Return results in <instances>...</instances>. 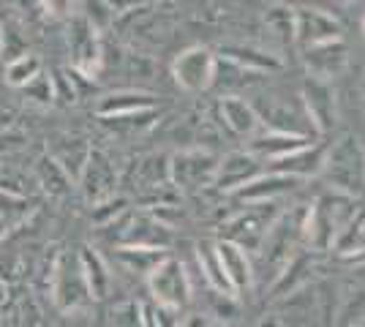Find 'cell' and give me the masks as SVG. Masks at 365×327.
<instances>
[{
  "mask_svg": "<svg viewBox=\"0 0 365 327\" xmlns=\"http://www.w3.org/2000/svg\"><path fill=\"white\" fill-rule=\"evenodd\" d=\"M351 194L344 191H327L322 194L317 204L308 210L305 216V234L308 240L319 251L330 249L335 243V237L341 234V229L346 227V221L351 218Z\"/></svg>",
  "mask_w": 365,
  "mask_h": 327,
  "instance_id": "obj_1",
  "label": "cell"
},
{
  "mask_svg": "<svg viewBox=\"0 0 365 327\" xmlns=\"http://www.w3.org/2000/svg\"><path fill=\"white\" fill-rule=\"evenodd\" d=\"M49 292H52V303H55L58 311H63V313L82 311V308H88L93 303L76 254L71 256V251H61V254L55 256V262H52V276H49Z\"/></svg>",
  "mask_w": 365,
  "mask_h": 327,
  "instance_id": "obj_2",
  "label": "cell"
},
{
  "mask_svg": "<svg viewBox=\"0 0 365 327\" xmlns=\"http://www.w3.org/2000/svg\"><path fill=\"white\" fill-rule=\"evenodd\" d=\"M322 170L327 172L335 191H344V194L360 191L365 186V156L357 140L344 137L335 147H330Z\"/></svg>",
  "mask_w": 365,
  "mask_h": 327,
  "instance_id": "obj_3",
  "label": "cell"
},
{
  "mask_svg": "<svg viewBox=\"0 0 365 327\" xmlns=\"http://www.w3.org/2000/svg\"><path fill=\"white\" fill-rule=\"evenodd\" d=\"M68 52H71V68L96 77L101 63H104V49H101V36L98 28H93V22L82 11L68 16Z\"/></svg>",
  "mask_w": 365,
  "mask_h": 327,
  "instance_id": "obj_4",
  "label": "cell"
},
{
  "mask_svg": "<svg viewBox=\"0 0 365 327\" xmlns=\"http://www.w3.org/2000/svg\"><path fill=\"white\" fill-rule=\"evenodd\" d=\"M148 284H150L155 303L164 306V308L180 311L182 306L188 303V297H191V281H188L185 267H182L180 259H175L169 254L150 270Z\"/></svg>",
  "mask_w": 365,
  "mask_h": 327,
  "instance_id": "obj_5",
  "label": "cell"
},
{
  "mask_svg": "<svg viewBox=\"0 0 365 327\" xmlns=\"http://www.w3.org/2000/svg\"><path fill=\"white\" fill-rule=\"evenodd\" d=\"M215 167L218 161L207 150H180L169 158V183H175L182 191H197L213 183Z\"/></svg>",
  "mask_w": 365,
  "mask_h": 327,
  "instance_id": "obj_6",
  "label": "cell"
},
{
  "mask_svg": "<svg viewBox=\"0 0 365 327\" xmlns=\"http://www.w3.org/2000/svg\"><path fill=\"white\" fill-rule=\"evenodd\" d=\"M172 77L188 93H202L215 82V55L205 47L180 52L172 63Z\"/></svg>",
  "mask_w": 365,
  "mask_h": 327,
  "instance_id": "obj_7",
  "label": "cell"
},
{
  "mask_svg": "<svg viewBox=\"0 0 365 327\" xmlns=\"http://www.w3.org/2000/svg\"><path fill=\"white\" fill-rule=\"evenodd\" d=\"M79 188L85 194L88 202H101V199H109L115 197V186H118V172H115V164L109 161V156L98 147H91V156L82 167V175H79Z\"/></svg>",
  "mask_w": 365,
  "mask_h": 327,
  "instance_id": "obj_8",
  "label": "cell"
},
{
  "mask_svg": "<svg viewBox=\"0 0 365 327\" xmlns=\"http://www.w3.org/2000/svg\"><path fill=\"white\" fill-rule=\"evenodd\" d=\"M333 38H341V25L330 14H324L319 9H300L294 14V41L303 49L333 41Z\"/></svg>",
  "mask_w": 365,
  "mask_h": 327,
  "instance_id": "obj_9",
  "label": "cell"
},
{
  "mask_svg": "<svg viewBox=\"0 0 365 327\" xmlns=\"http://www.w3.org/2000/svg\"><path fill=\"white\" fill-rule=\"evenodd\" d=\"M254 177H259L257 156H251V153H229L215 167L213 186H218L221 191H237L245 183H251Z\"/></svg>",
  "mask_w": 365,
  "mask_h": 327,
  "instance_id": "obj_10",
  "label": "cell"
},
{
  "mask_svg": "<svg viewBox=\"0 0 365 327\" xmlns=\"http://www.w3.org/2000/svg\"><path fill=\"white\" fill-rule=\"evenodd\" d=\"M303 98H305V107H308V115L314 118L317 131L327 134L330 125L335 123V101L327 79H317V77L308 79L303 88Z\"/></svg>",
  "mask_w": 365,
  "mask_h": 327,
  "instance_id": "obj_11",
  "label": "cell"
},
{
  "mask_svg": "<svg viewBox=\"0 0 365 327\" xmlns=\"http://www.w3.org/2000/svg\"><path fill=\"white\" fill-rule=\"evenodd\" d=\"M305 63H308L311 77L333 79L346 66V47H344L341 38L324 41V44H317V47H308L305 49Z\"/></svg>",
  "mask_w": 365,
  "mask_h": 327,
  "instance_id": "obj_12",
  "label": "cell"
},
{
  "mask_svg": "<svg viewBox=\"0 0 365 327\" xmlns=\"http://www.w3.org/2000/svg\"><path fill=\"white\" fill-rule=\"evenodd\" d=\"M267 232H270V218L257 216V210H248L243 216L229 221L227 237H224V240H232V243H237V246L245 251H254L264 243Z\"/></svg>",
  "mask_w": 365,
  "mask_h": 327,
  "instance_id": "obj_13",
  "label": "cell"
},
{
  "mask_svg": "<svg viewBox=\"0 0 365 327\" xmlns=\"http://www.w3.org/2000/svg\"><path fill=\"white\" fill-rule=\"evenodd\" d=\"M215 254H218V262L224 267V276L232 284L235 295L248 289V284H251V262H248L245 249H240L232 240H218L215 243Z\"/></svg>",
  "mask_w": 365,
  "mask_h": 327,
  "instance_id": "obj_14",
  "label": "cell"
},
{
  "mask_svg": "<svg viewBox=\"0 0 365 327\" xmlns=\"http://www.w3.org/2000/svg\"><path fill=\"white\" fill-rule=\"evenodd\" d=\"M324 156H327V147H300L289 156L275 158L273 172L278 175H289V177H308V175H317L324 167Z\"/></svg>",
  "mask_w": 365,
  "mask_h": 327,
  "instance_id": "obj_15",
  "label": "cell"
},
{
  "mask_svg": "<svg viewBox=\"0 0 365 327\" xmlns=\"http://www.w3.org/2000/svg\"><path fill=\"white\" fill-rule=\"evenodd\" d=\"M76 259H79V267H82V276H85L91 297L93 300H104L109 295V284H112V276H109V267L104 262V256L96 249H91V246H85V249H79Z\"/></svg>",
  "mask_w": 365,
  "mask_h": 327,
  "instance_id": "obj_16",
  "label": "cell"
},
{
  "mask_svg": "<svg viewBox=\"0 0 365 327\" xmlns=\"http://www.w3.org/2000/svg\"><path fill=\"white\" fill-rule=\"evenodd\" d=\"M155 107V98L150 93H139V90H120V93H109L104 95L98 104H96V115L104 120V118H120V115H134L142 109Z\"/></svg>",
  "mask_w": 365,
  "mask_h": 327,
  "instance_id": "obj_17",
  "label": "cell"
},
{
  "mask_svg": "<svg viewBox=\"0 0 365 327\" xmlns=\"http://www.w3.org/2000/svg\"><path fill=\"white\" fill-rule=\"evenodd\" d=\"M46 153L55 158L63 170H66V175L76 183L79 175H82L85 161H88V156H91V145H88L85 140H79V137H61L58 145H52Z\"/></svg>",
  "mask_w": 365,
  "mask_h": 327,
  "instance_id": "obj_18",
  "label": "cell"
},
{
  "mask_svg": "<svg viewBox=\"0 0 365 327\" xmlns=\"http://www.w3.org/2000/svg\"><path fill=\"white\" fill-rule=\"evenodd\" d=\"M308 140L300 137V134H289V131H273V134H264L259 140L251 142V156L257 158H267V161H275V158H284L305 147Z\"/></svg>",
  "mask_w": 365,
  "mask_h": 327,
  "instance_id": "obj_19",
  "label": "cell"
},
{
  "mask_svg": "<svg viewBox=\"0 0 365 327\" xmlns=\"http://www.w3.org/2000/svg\"><path fill=\"white\" fill-rule=\"evenodd\" d=\"M221 118H224V123L229 125V131L237 134V137H251L259 125V118H257V112H254V107L245 104L243 98H237V95L221 98Z\"/></svg>",
  "mask_w": 365,
  "mask_h": 327,
  "instance_id": "obj_20",
  "label": "cell"
},
{
  "mask_svg": "<svg viewBox=\"0 0 365 327\" xmlns=\"http://www.w3.org/2000/svg\"><path fill=\"white\" fill-rule=\"evenodd\" d=\"M297 183V177H289V175H278V172H270L267 177H254L251 183H245L243 188H237V197L243 199H251V202H267L278 194H287L292 191Z\"/></svg>",
  "mask_w": 365,
  "mask_h": 327,
  "instance_id": "obj_21",
  "label": "cell"
},
{
  "mask_svg": "<svg viewBox=\"0 0 365 327\" xmlns=\"http://www.w3.org/2000/svg\"><path fill=\"white\" fill-rule=\"evenodd\" d=\"M167 256V249H148V246H118L115 259L118 265L139 273V276H150V270Z\"/></svg>",
  "mask_w": 365,
  "mask_h": 327,
  "instance_id": "obj_22",
  "label": "cell"
},
{
  "mask_svg": "<svg viewBox=\"0 0 365 327\" xmlns=\"http://www.w3.org/2000/svg\"><path fill=\"white\" fill-rule=\"evenodd\" d=\"M33 175H36V183L44 188L49 197H66L71 191V183H74L66 175V170L49 153H44V156L36 161V172Z\"/></svg>",
  "mask_w": 365,
  "mask_h": 327,
  "instance_id": "obj_23",
  "label": "cell"
},
{
  "mask_svg": "<svg viewBox=\"0 0 365 327\" xmlns=\"http://www.w3.org/2000/svg\"><path fill=\"white\" fill-rule=\"evenodd\" d=\"M197 256H199V267H202L205 279H207V284L213 286L215 292H221V295H227V297H235V289H232L229 279L224 276V267L218 262L215 243H202L197 251Z\"/></svg>",
  "mask_w": 365,
  "mask_h": 327,
  "instance_id": "obj_24",
  "label": "cell"
},
{
  "mask_svg": "<svg viewBox=\"0 0 365 327\" xmlns=\"http://www.w3.org/2000/svg\"><path fill=\"white\" fill-rule=\"evenodd\" d=\"M221 55H224L227 61L237 63L240 68H254V71H278V68H281V61H278V58H273V55H267V52L254 49V47H224Z\"/></svg>",
  "mask_w": 365,
  "mask_h": 327,
  "instance_id": "obj_25",
  "label": "cell"
},
{
  "mask_svg": "<svg viewBox=\"0 0 365 327\" xmlns=\"http://www.w3.org/2000/svg\"><path fill=\"white\" fill-rule=\"evenodd\" d=\"M44 71V63L38 55H33V52H22V55H16L9 61L6 66V82L11 85V88H25L33 77H38Z\"/></svg>",
  "mask_w": 365,
  "mask_h": 327,
  "instance_id": "obj_26",
  "label": "cell"
},
{
  "mask_svg": "<svg viewBox=\"0 0 365 327\" xmlns=\"http://www.w3.org/2000/svg\"><path fill=\"white\" fill-rule=\"evenodd\" d=\"M33 207H36V199H31V197H19V194L0 191V221L3 224L25 221L33 213Z\"/></svg>",
  "mask_w": 365,
  "mask_h": 327,
  "instance_id": "obj_27",
  "label": "cell"
},
{
  "mask_svg": "<svg viewBox=\"0 0 365 327\" xmlns=\"http://www.w3.org/2000/svg\"><path fill=\"white\" fill-rule=\"evenodd\" d=\"M25 98H31L38 107H52L55 104V85H52V71H41L38 77H33L25 88H19Z\"/></svg>",
  "mask_w": 365,
  "mask_h": 327,
  "instance_id": "obj_28",
  "label": "cell"
},
{
  "mask_svg": "<svg viewBox=\"0 0 365 327\" xmlns=\"http://www.w3.org/2000/svg\"><path fill=\"white\" fill-rule=\"evenodd\" d=\"M264 22L273 31L275 38H281L284 44L294 41V14L292 11H287V9H273V11H267Z\"/></svg>",
  "mask_w": 365,
  "mask_h": 327,
  "instance_id": "obj_29",
  "label": "cell"
},
{
  "mask_svg": "<svg viewBox=\"0 0 365 327\" xmlns=\"http://www.w3.org/2000/svg\"><path fill=\"white\" fill-rule=\"evenodd\" d=\"M52 85H55V104H63V107H71L79 98V90H76L74 79L68 74V68H58L52 71Z\"/></svg>",
  "mask_w": 365,
  "mask_h": 327,
  "instance_id": "obj_30",
  "label": "cell"
},
{
  "mask_svg": "<svg viewBox=\"0 0 365 327\" xmlns=\"http://www.w3.org/2000/svg\"><path fill=\"white\" fill-rule=\"evenodd\" d=\"M128 210V202L123 197H109V199H101V202L93 204V221L98 227H109L118 216H123Z\"/></svg>",
  "mask_w": 365,
  "mask_h": 327,
  "instance_id": "obj_31",
  "label": "cell"
},
{
  "mask_svg": "<svg viewBox=\"0 0 365 327\" xmlns=\"http://www.w3.org/2000/svg\"><path fill=\"white\" fill-rule=\"evenodd\" d=\"M85 9L88 11H82V14L88 16L93 22V28H107L109 22H112V16H115V6L107 3V0H85Z\"/></svg>",
  "mask_w": 365,
  "mask_h": 327,
  "instance_id": "obj_32",
  "label": "cell"
},
{
  "mask_svg": "<svg viewBox=\"0 0 365 327\" xmlns=\"http://www.w3.org/2000/svg\"><path fill=\"white\" fill-rule=\"evenodd\" d=\"M31 183H28V177L25 175H19L14 170H6L3 164H0V191H9V194H19V197H28L31 194Z\"/></svg>",
  "mask_w": 365,
  "mask_h": 327,
  "instance_id": "obj_33",
  "label": "cell"
},
{
  "mask_svg": "<svg viewBox=\"0 0 365 327\" xmlns=\"http://www.w3.org/2000/svg\"><path fill=\"white\" fill-rule=\"evenodd\" d=\"M38 9L55 19H68L76 14V0H38Z\"/></svg>",
  "mask_w": 365,
  "mask_h": 327,
  "instance_id": "obj_34",
  "label": "cell"
},
{
  "mask_svg": "<svg viewBox=\"0 0 365 327\" xmlns=\"http://www.w3.org/2000/svg\"><path fill=\"white\" fill-rule=\"evenodd\" d=\"M178 327H210L207 325V319L205 316H199V313H191V316H185Z\"/></svg>",
  "mask_w": 365,
  "mask_h": 327,
  "instance_id": "obj_35",
  "label": "cell"
},
{
  "mask_svg": "<svg viewBox=\"0 0 365 327\" xmlns=\"http://www.w3.org/2000/svg\"><path fill=\"white\" fill-rule=\"evenodd\" d=\"M6 300H9V281L0 273V306H6Z\"/></svg>",
  "mask_w": 365,
  "mask_h": 327,
  "instance_id": "obj_36",
  "label": "cell"
},
{
  "mask_svg": "<svg viewBox=\"0 0 365 327\" xmlns=\"http://www.w3.org/2000/svg\"><path fill=\"white\" fill-rule=\"evenodd\" d=\"M11 118H14L11 112H3V109H0V131H6V128H9V123H11Z\"/></svg>",
  "mask_w": 365,
  "mask_h": 327,
  "instance_id": "obj_37",
  "label": "cell"
},
{
  "mask_svg": "<svg viewBox=\"0 0 365 327\" xmlns=\"http://www.w3.org/2000/svg\"><path fill=\"white\" fill-rule=\"evenodd\" d=\"M3 49H6V28H3V22H0V55H3Z\"/></svg>",
  "mask_w": 365,
  "mask_h": 327,
  "instance_id": "obj_38",
  "label": "cell"
},
{
  "mask_svg": "<svg viewBox=\"0 0 365 327\" xmlns=\"http://www.w3.org/2000/svg\"><path fill=\"white\" fill-rule=\"evenodd\" d=\"M0 227H3V221H0Z\"/></svg>",
  "mask_w": 365,
  "mask_h": 327,
  "instance_id": "obj_39",
  "label": "cell"
},
{
  "mask_svg": "<svg viewBox=\"0 0 365 327\" xmlns=\"http://www.w3.org/2000/svg\"><path fill=\"white\" fill-rule=\"evenodd\" d=\"M363 28H365V22H363Z\"/></svg>",
  "mask_w": 365,
  "mask_h": 327,
  "instance_id": "obj_40",
  "label": "cell"
}]
</instances>
